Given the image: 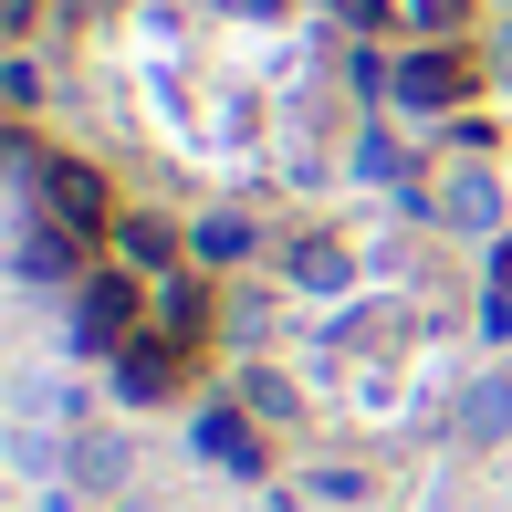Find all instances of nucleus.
I'll return each mask as SVG.
<instances>
[{
  "mask_svg": "<svg viewBox=\"0 0 512 512\" xmlns=\"http://www.w3.org/2000/svg\"><path fill=\"white\" fill-rule=\"evenodd\" d=\"M471 84H481V74H471L460 53H408V63H398V105H408V115H450Z\"/></svg>",
  "mask_w": 512,
  "mask_h": 512,
  "instance_id": "nucleus-1",
  "label": "nucleus"
},
{
  "mask_svg": "<svg viewBox=\"0 0 512 512\" xmlns=\"http://www.w3.org/2000/svg\"><path fill=\"white\" fill-rule=\"evenodd\" d=\"M481 324H492V335H512V241L492 251V314H481Z\"/></svg>",
  "mask_w": 512,
  "mask_h": 512,
  "instance_id": "nucleus-3",
  "label": "nucleus"
},
{
  "mask_svg": "<svg viewBox=\"0 0 512 512\" xmlns=\"http://www.w3.org/2000/svg\"><path fill=\"white\" fill-rule=\"evenodd\" d=\"M418 209H450V230H502V178L492 168H450L439 199H418Z\"/></svg>",
  "mask_w": 512,
  "mask_h": 512,
  "instance_id": "nucleus-2",
  "label": "nucleus"
}]
</instances>
